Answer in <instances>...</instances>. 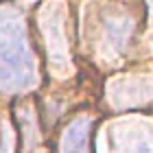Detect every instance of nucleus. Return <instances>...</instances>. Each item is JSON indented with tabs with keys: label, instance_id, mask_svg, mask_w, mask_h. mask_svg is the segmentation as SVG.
Segmentation results:
<instances>
[{
	"label": "nucleus",
	"instance_id": "f257e3e1",
	"mask_svg": "<svg viewBox=\"0 0 153 153\" xmlns=\"http://www.w3.org/2000/svg\"><path fill=\"white\" fill-rule=\"evenodd\" d=\"M35 81V55L24 16L13 4H0V92L20 94Z\"/></svg>",
	"mask_w": 153,
	"mask_h": 153
},
{
	"label": "nucleus",
	"instance_id": "f03ea898",
	"mask_svg": "<svg viewBox=\"0 0 153 153\" xmlns=\"http://www.w3.org/2000/svg\"><path fill=\"white\" fill-rule=\"evenodd\" d=\"M42 31H44L48 44V59L59 72H66L68 68V39L64 35L59 7H46V16H42Z\"/></svg>",
	"mask_w": 153,
	"mask_h": 153
},
{
	"label": "nucleus",
	"instance_id": "7ed1b4c3",
	"mask_svg": "<svg viewBox=\"0 0 153 153\" xmlns=\"http://www.w3.org/2000/svg\"><path fill=\"white\" fill-rule=\"evenodd\" d=\"M92 127H94V120L88 114L74 116L61 131L59 153H94Z\"/></svg>",
	"mask_w": 153,
	"mask_h": 153
},
{
	"label": "nucleus",
	"instance_id": "20e7f679",
	"mask_svg": "<svg viewBox=\"0 0 153 153\" xmlns=\"http://www.w3.org/2000/svg\"><path fill=\"white\" fill-rule=\"evenodd\" d=\"M134 33V20L129 16H107L103 20V37L105 44L116 53H123L131 42Z\"/></svg>",
	"mask_w": 153,
	"mask_h": 153
},
{
	"label": "nucleus",
	"instance_id": "39448f33",
	"mask_svg": "<svg viewBox=\"0 0 153 153\" xmlns=\"http://www.w3.org/2000/svg\"><path fill=\"white\" fill-rule=\"evenodd\" d=\"M153 99V81L144 83L140 81H129V83H118L114 88V103L116 107H131L138 103H147Z\"/></svg>",
	"mask_w": 153,
	"mask_h": 153
},
{
	"label": "nucleus",
	"instance_id": "423d86ee",
	"mask_svg": "<svg viewBox=\"0 0 153 153\" xmlns=\"http://www.w3.org/2000/svg\"><path fill=\"white\" fill-rule=\"evenodd\" d=\"M120 153H153V136L147 129H129L123 134Z\"/></svg>",
	"mask_w": 153,
	"mask_h": 153
}]
</instances>
